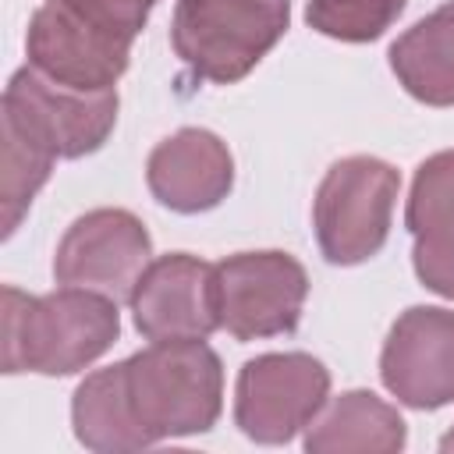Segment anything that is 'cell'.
Returning a JSON list of instances; mask_svg holds the SVG:
<instances>
[{
    "instance_id": "6da1fadb",
    "label": "cell",
    "mask_w": 454,
    "mask_h": 454,
    "mask_svg": "<svg viewBox=\"0 0 454 454\" xmlns=\"http://www.w3.org/2000/svg\"><path fill=\"white\" fill-rule=\"evenodd\" d=\"M121 337L117 301L85 291L60 287L50 294H25L4 287V372L71 376L92 365Z\"/></svg>"
},
{
    "instance_id": "7a4b0ae2",
    "label": "cell",
    "mask_w": 454,
    "mask_h": 454,
    "mask_svg": "<svg viewBox=\"0 0 454 454\" xmlns=\"http://www.w3.org/2000/svg\"><path fill=\"white\" fill-rule=\"evenodd\" d=\"M121 387L145 447L209 433L223 411V365L206 340H153L121 362Z\"/></svg>"
},
{
    "instance_id": "3957f363",
    "label": "cell",
    "mask_w": 454,
    "mask_h": 454,
    "mask_svg": "<svg viewBox=\"0 0 454 454\" xmlns=\"http://www.w3.org/2000/svg\"><path fill=\"white\" fill-rule=\"evenodd\" d=\"M291 0H177L170 46L202 82H241L287 32Z\"/></svg>"
},
{
    "instance_id": "277c9868",
    "label": "cell",
    "mask_w": 454,
    "mask_h": 454,
    "mask_svg": "<svg viewBox=\"0 0 454 454\" xmlns=\"http://www.w3.org/2000/svg\"><path fill=\"white\" fill-rule=\"evenodd\" d=\"M401 174L376 156H344L330 163L312 199V227L330 266H358L390 238V216Z\"/></svg>"
},
{
    "instance_id": "5b68a950",
    "label": "cell",
    "mask_w": 454,
    "mask_h": 454,
    "mask_svg": "<svg viewBox=\"0 0 454 454\" xmlns=\"http://www.w3.org/2000/svg\"><path fill=\"white\" fill-rule=\"evenodd\" d=\"M117 89L110 92H74L35 67H18L0 99V124H11L53 160H82L110 138L117 124Z\"/></svg>"
},
{
    "instance_id": "8992f818",
    "label": "cell",
    "mask_w": 454,
    "mask_h": 454,
    "mask_svg": "<svg viewBox=\"0 0 454 454\" xmlns=\"http://www.w3.org/2000/svg\"><path fill=\"white\" fill-rule=\"evenodd\" d=\"M330 369L309 351H266L241 365L234 426L266 447L294 440L326 404Z\"/></svg>"
},
{
    "instance_id": "52a82bcc",
    "label": "cell",
    "mask_w": 454,
    "mask_h": 454,
    "mask_svg": "<svg viewBox=\"0 0 454 454\" xmlns=\"http://www.w3.org/2000/svg\"><path fill=\"white\" fill-rule=\"evenodd\" d=\"M309 298V273L291 252H234L216 262L220 330L234 340L294 333Z\"/></svg>"
},
{
    "instance_id": "ba28073f",
    "label": "cell",
    "mask_w": 454,
    "mask_h": 454,
    "mask_svg": "<svg viewBox=\"0 0 454 454\" xmlns=\"http://www.w3.org/2000/svg\"><path fill=\"white\" fill-rule=\"evenodd\" d=\"M153 262V238L128 209L103 206L82 213L60 238L53 277L60 287L99 291L114 301H131V291Z\"/></svg>"
},
{
    "instance_id": "9c48e42d",
    "label": "cell",
    "mask_w": 454,
    "mask_h": 454,
    "mask_svg": "<svg viewBox=\"0 0 454 454\" xmlns=\"http://www.w3.org/2000/svg\"><path fill=\"white\" fill-rule=\"evenodd\" d=\"M28 67L74 92H110L128 71L131 43L82 18L67 0H43L25 32Z\"/></svg>"
},
{
    "instance_id": "30bf717a",
    "label": "cell",
    "mask_w": 454,
    "mask_h": 454,
    "mask_svg": "<svg viewBox=\"0 0 454 454\" xmlns=\"http://www.w3.org/2000/svg\"><path fill=\"white\" fill-rule=\"evenodd\" d=\"M383 387L408 408L436 411L454 401V309H404L380 351Z\"/></svg>"
},
{
    "instance_id": "8fae6325",
    "label": "cell",
    "mask_w": 454,
    "mask_h": 454,
    "mask_svg": "<svg viewBox=\"0 0 454 454\" xmlns=\"http://www.w3.org/2000/svg\"><path fill=\"white\" fill-rule=\"evenodd\" d=\"M128 305L145 340H206L220 330L216 266L192 252L160 255L138 277Z\"/></svg>"
},
{
    "instance_id": "7c38bea8",
    "label": "cell",
    "mask_w": 454,
    "mask_h": 454,
    "mask_svg": "<svg viewBox=\"0 0 454 454\" xmlns=\"http://www.w3.org/2000/svg\"><path fill=\"white\" fill-rule=\"evenodd\" d=\"M145 184L160 206L195 216L216 209L231 195L234 156L220 135L206 128H181L149 153Z\"/></svg>"
},
{
    "instance_id": "4fadbf2b",
    "label": "cell",
    "mask_w": 454,
    "mask_h": 454,
    "mask_svg": "<svg viewBox=\"0 0 454 454\" xmlns=\"http://www.w3.org/2000/svg\"><path fill=\"white\" fill-rule=\"evenodd\" d=\"M309 454H397L408 426L394 404L372 390H344L305 426Z\"/></svg>"
},
{
    "instance_id": "5bb4252c",
    "label": "cell",
    "mask_w": 454,
    "mask_h": 454,
    "mask_svg": "<svg viewBox=\"0 0 454 454\" xmlns=\"http://www.w3.org/2000/svg\"><path fill=\"white\" fill-rule=\"evenodd\" d=\"M387 57L411 99L426 106H454V0L397 35Z\"/></svg>"
},
{
    "instance_id": "9a60e30c",
    "label": "cell",
    "mask_w": 454,
    "mask_h": 454,
    "mask_svg": "<svg viewBox=\"0 0 454 454\" xmlns=\"http://www.w3.org/2000/svg\"><path fill=\"white\" fill-rule=\"evenodd\" d=\"M71 426L82 447L96 454H124V450H145V440L138 436L124 387H121V362L89 372L71 397Z\"/></svg>"
},
{
    "instance_id": "2e32d148",
    "label": "cell",
    "mask_w": 454,
    "mask_h": 454,
    "mask_svg": "<svg viewBox=\"0 0 454 454\" xmlns=\"http://www.w3.org/2000/svg\"><path fill=\"white\" fill-rule=\"evenodd\" d=\"M4 138V181H0V206H4V238H11L28 213L32 199L53 174V156L39 149L32 138L14 131L11 124H0Z\"/></svg>"
},
{
    "instance_id": "e0dca14e",
    "label": "cell",
    "mask_w": 454,
    "mask_h": 454,
    "mask_svg": "<svg viewBox=\"0 0 454 454\" xmlns=\"http://www.w3.org/2000/svg\"><path fill=\"white\" fill-rule=\"evenodd\" d=\"M404 11V0H309L305 21L326 39L372 43Z\"/></svg>"
},
{
    "instance_id": "ac0fdd59",
    "label": "cell",
    "mask_w": 454,
    "mask_h": 454,
    "mask_svg": "<svg viewBox=\"0 0 454 454\" xmlns=\"http://www.w3.org/2000/svg\"><path fill=\"white\" fill-rule=\"evenodd\" d=\"M440 220H454V149H440L419 163L404 206L408 234H419L422 227Z\"/></svg>"
},
{
    "instance_id": "d6986e66",
    "label": "cell",
    "mask_w": 454,
    "mask_h": 454,
    "mask_svg": "<svg viewBox=\"0 0 454 454\" xmlns=\"http://www.w3.org/2000/svg\"><path fill=\"white\" fill-rule=\"evenodd\" d=\"M411 238H415V248H411L415 277L433 294L454 301V220L433 223Z\"/></svg>"
},
{
    "instance_id": "ffe728a7",
    "label": "cell",
    "mask_w": 454,
    "mask_h": 454,
    "mask_svg": "<svg viewBox=\"0 0 454 454\" xmlns=\"http://www.w3.org/2000/svg\"><path fill=\"white\" fill-rule=\"evenodd\" d=\"M82 18H89L92 25L106 28L110 35H121L128 43H135V35L145 28L149 11L160 0H67Z\"/></svg>"
},
{
    "instance_id": "44dd1931",
    "label": "cell",
    "mask_w": 454,
    "mask_h": 454,
    "mask_svg": "<svg viewBox=\"0 0 454 454\" xmlns=\"http://www.w3.org/2000/svg\"><path fill=\"white\" fill-rule=\"evenodd\" d=\"M440 450H454V429H450V433H443V440H440Z\"/></svg>"
}]
</instances>
